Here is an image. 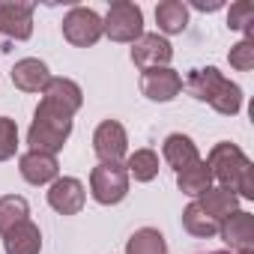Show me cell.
<instances>
[{
    "label": "cell",
    "instance_id": "cell-11",
    "mask_svg": "<svg viewBox=\"0 0 254 254\" xmlns=\"http://www.w3.org/2000/svg\"><path fill=\"white\" fill-rule=\"evenodd\" d=\"M84 200H87V191L75 177H60L48 189V203L60 215H78L84 209Z\"/></svg>",
    "mask_w": 254,
    "mask_h": 254
},
{
    "label": "cell",
    "instance_id": "cell-20",
    "mask_svg": "<svg viewBox=\"0 0 254 254\" xmlns=\"http://www.w3.org/2000/svg\"><path fill=\"white\" fill-rule=\"evenodd\" d=\"M126 254H168V245L156 227H141L132 233L129 245H126Z\"/></svg>",
    "mask_w": 254,
    "mask_h": 254
},
{
    "label": "cell",
    "instance_id": "cell-21",
    "mask_svg": "<svg viewBox=\"0 0 254 254\" xmlns=\"http://www.w3.org/2000/svg\"><path fill=\"white\" fill-rule=\"evenodd\" d=\"M27 215H30V206H27L24 197H18V194L0 197V236H3L6 230H12L15 224L27 221Z\"/></svg>",
    "mask_w": 254,
    "mask_h": 254
},
{
    "label": "cell",
    "instance_id": "cell-1",
    "mask_svg": "<svg viewBox=\"0 0 254 254\" xmlns=\"http://www.w3.org/2000/svg\"><path fill=\"white\" fill-rule=\"evenodd\" d=\"M81 102H84V96L75 81L51 78L48 87L42 90V102L36 108L33 126L27 132L30 150L51 153V156L57 150H63V144L69 141V132H72V117L81 108Z\"/></svg>",
    "mask_w": 254,
    "mask_h": 254
},
{
    "label": "cell",
    "instance_id": "cell-19",
    "mask_svg": "<svg viewBox=\"0 0 254 254\" xmlns=\"http://www.w3.org/2000/svg\"><path fill=\"white\" fill-rule=\"evenodd\" d=\"M156 21L162 33H183L189 24V6L180 0H165L156 6Z\"/></svg>",
    "mask_w": 254,
    "mask_h": 254
},
{
    "label": "cell",
    "instance_id": "cell-3",
    "mask_svg": "<svg viewBox=\"0 0 254 254\" xmlns=\"http://www.w3.org/2000/svg\"><path fill=\"white\" fill-rule=\"evenodd\" d=\"M183 87H186L197 102H209V105H212L218 114H224V117H233V114H239V108H242V90H239V84L227 81L215 66L191 69Z\"/></svg>",
    "mask_w": 254,
    "mask_h": 254
},
{
    "label": "cell",
    "instance_id": "cell-24",
    "mask_svg": "<svg viewBox=\"0 0 254 254\" xmlns=\"http://www.w3.org/2000/svg\"><path fill=\"white\" fill-rule=\"evenodd\" d=\"M227 27L230 30H242L245 36H251V30H254V3H251V0H239V3L230 6Z\"/></svg>",
    "mask_w": 254,
    "mask_h": 254
},
{
    "label": "cell",
    "instance_id": "cell-27",
    "mask_svg": "<svg viewBox=\"0 0 254 254\" xmlns=\"http://www.w3.org/2000/svg\"><path fill=\"white\" fill-rule=\"evenodd\" d=\"M197 9H218V3H194Z\"/></svg>",
    "mask_w": 254,
    "mask_h": 254
},
{
    "label": "cell",
    "instance_id": "cell-5",
    "mask_svg": "<svg viewBox=\"0 0 254 254\" xmlns=\"http://www.w3.org/2000/svg\"><path fill=\"white\" fill-rule=\"evenodd\" d=\"M90 191L102 206L120 203L129 194V174L123 165H99L90 174Z\"/></svg>",
    "mask_w": 254,
    "mask_h": 254
},
{
    "label": "cell",
    "instance_id": "cell-17",
    "mask_svg": "<svg viewBox=\"0 0 254 254\" xmlns=\"http://www.w3.org/2000/svg\"><path fill=\"white\" fill-rule=\"evenodd\" d=\"M197 147L189 135H168L165 138V162L180 174L183 168H189L191 162H197Z\"/></svg>",
    "mask_w": 254,
    "mask_h": 254
},
{
    "label": "cell",
    "instance_id": "cell-9",
    "mask_svg": "<svg viewBox=\"0 0 254 254\" xmlns=\"http://www.w3.org/2000/svg\"><path fill=\"white\" fill-rule=\"evenodd\" d=\"M174 57V48L165 36L159 33H144L141 39L132 42V63L138 69H159V66H168Z\"/></svg>",
    "mask_w": 254,
    "mask_h": 254
},
{
    "label": "cell",
    "instance_id": "cell-22",
    "mask_svg": "<svg viewBox=\"0 0 254 254\" xmlns=\"http://www.w3.org/2000/svg\"><path fill=\"white\" fill-rule=\"evenodd\" d=\"M183 227H186L191 236H200V239H209V236L218 233V221H212L197 203H189V206L183 209Z\"/></svg>",
    "mask_w": 254,
    "mask_h": 254
},
{
    "label": "cell",
    "instance_id": "cell-4",
    "mask_svg": "<svg viewBox=\"0 0 254 254\" xmlns=\"http://www.w3.org/2000/svg\"><path fill=\"white\" fill-rule=\"evenodd\" d=\"M102 30L114 39V42H135L144 36V12L141 6L129 3V0H120V3H111Z\"/></svg>",
    "mask_w": 254,
    "mask_h": 254
},
{
    "label": "cell",
    "instance_id": "cell-8",
    "mask_svg": "<svg viewBox=\"0 0 254 254\" xmlns=\"http://www.w3.org/2000/svg\"><path fill=\"white\" fill-rule=\"evenodd\" d=\"M33 3H15V0H3L0 3V36L6 39H30L33 33Z\"/></svg>",
    "mask_w": 254,
    "mask_h": 254
},
{
    "label": "cell",
    "instance_id": "cell-25",
    "mask_svg": "<svg viewBox=\"0 0 254 254\" xmlns=\"http://www.w3.org/2000/svg\"><path fill=\"white\" fill-rule=\"evenodd\" d=\"M18 150V126L9 117H0V162H6Z\"/></svg>",
    "mask_w": 254,
    "mask_h": 254
},
{
    "label": "cell",
    "instance_id": "cell-10",
    "mask_svg": "<svg viewBox=\"0 0 254 254\" xmlns=\"http://www.w3.org/2000/svg\"><path fill=\"white\" fill-rule=\"evenodd\" d=\"M180 90H183V78L168 66L147 69L141 75V93L153 102H171V99L180 96Z\"/></svg>",
    "mask_w": 254,
    "mask_h": 254
},
{
    "label": "cell",
    "instance_id": "cell-14",
    "mask_svg": "<svg viewBox=\"0 0 254 254\" xmlns=\"http://www.w3.org/2000/svg\"><path fill=\"white\" fill-rule=\"evenodd\" d=\"M48 81H51L48 66L42 60H36V57H24L12 69V84L18 90H24V93H42L48 87Z\"/></svg>",
    "mask_w": 254,
    "mask_h": 254
},
{
    "label": "cell",
    "instance_id": "cell-13",
    "mask_svg": "<svg viewBox=\"0 0 254 254\" xmlns=\"http://www.w3.org/2000/svg\"><path fill=\"white\" fill-rule=\"evenodd\" d=\"M18 171L21 177L30 183V186H45L51 180H57V156L51 153H39V150H30L18 159Z\"/></svg>",
    "mask_w": 254,
    "mask_h": 254
},
{
    "label": "cell",
    "instance_id": "cell-15",
    "mask_svg": "<svg viewBox=\"0 0 254 254\" xmlns=\"http://www.w3.org/2000/svg\"><path fill=\"white\" fill-rule=\"evenodd\" d=\"M3 248H6V254H39V248H42V233H39V227L27 218V221H21V224H15L12 230L3 233Z\"/></svg>",
    "mask_w": 254,
    "mask_h": 254
},
{
    "label": "cell",
    "instance_id": "cell-18",
    "mask_svg": "<svg viewBox=\"0 0 254 254\" xmlns=\"http://www.w3.org/2000/svg\"><path fill=\"white\" fill-rule=\"evenodd\" d=\"M209 183H212V174H209L206 159H197V162H191L189 168H183V171L177 174L180 191H183V194H191V197H197L200 191H206Z\"/></svg>",
    "mask_w": 254,
    "mask_h": 254
},
{
    "label": "cell",
    "instance_id": "cell-2",
    "mask_svg": "<svg viewBox=\"0 0 254 254\" xmlns=\"http://www.w3.org/2000/svg\"><path fill=\"white\" fill-rule=\"evenodd\" d=\"M206 165L212 180L221 183V189L233 191L236 197H254V165L236 144H227V141L215 144Z\"/></svg>",
    "mask_w": 254,
    "mask_h": 254
},
{
    "label": "cell",
    "instance_id": "cell-28",
    "mask_svg": "<svg viewBox=\"0 0 254 254\" xmlns=\"http://www.w3.org/2000/svg\"><path fill=\"white\" fill-rule=\"evenodd\" d=\"M212 254H230V251H212Z\"/></svg>",
    "mask_w": 254,
    "mask_h": 254
},
{
    "label": "cell",
    "instance_id": "cell-16",
    "mask_svg": "<svg viewBox=\"0 0 254 254\" xmlns=\"http://www.w3.org/2000/svg\"><path fill=\"white\" fill-rule=\"evenodd\" d=\"M212 221H224L230 212H236V206H239V197L233 194V191H227V189H206V191H200L197 194V200H194Z\"/></svg>",
    "mask_w": 254,
    "mask_h": 254
},
{
    "label": "cell",
    "instance_id": "cell-12",
    "mask_svg": "<svg viewBox=\"0 0 254 254\" xmlns=\"http://www.w3.org/2000/svg\"><path fill=\"white\" fill-rule=\"evenodd\" d=\"M218 236L236 251H254V215L251 212H230L221 224H218Z\"/></svg>",
    "mask_w": 254,
    "mask_h": 254
},
{
    "label": "cell",
    "instance_id": "cell-7",
    "mask_svg": "<svg viewBox=\"0 0 254 254\" xmlns=\"http://www.w3.org/2000/svg\"><path fill=\"white\" fill-rule=\"evenodd\" d=\"M93 150L102 159V165H120V159L126 156V150H129L126 129L117 120H105L93 135Z\"/></svg>",
    "mask_w": 254,
    "mask_h": 254
},
{
    "label": "cell",
    "instance_id": "cell-6",
    "mask_svg": "<svg viewBox=\"0 0 254 254\" xmlns=\"http://www.w3.org/2000/svg\"><path fill=\"white\" fill-rule=\"evenodd\" d=\"M102 18L87 9V6H75L69 9V15L63 18V36L66 42H72L75 48H87V45H96L102 39Z\"/></svg>",
    "mask_w": 254,
    "mask_h": 254
},
{
    "label": "cell",
    "instance_id": "cell-26",
    "mask_svg": "<svg viewBox=\"0 0 254 254\" xmlns=\"http://www.w3.org/2000/svg\"><path fill=\"white\" fill-rule=\"evenodd\" d=\"M227 60H230V66H233V69L248 72V69L254 66V36H245L239 45H233V48H230V54H227Z\"/></svg>",
    "mask_w": 254,
    "mask_h": 254
},
{
    "label": "cell",
    "instance_id": "cell-23",
    "mask_svg": "<svg viewBox=\"0 0 254 254\" xmlns=\"http://www.w3.org/2000/svg\"><path fill=\"white\" fill-rule=\"evenodd\" d=\"M126 174L129 177H135L138 183H150V180H156V174H159V156L153 153V150H135L132 156H129V162H126Z\"/></svg>",
    "mask_w": 254,
    "mask_h": 254
}]
</instances>
